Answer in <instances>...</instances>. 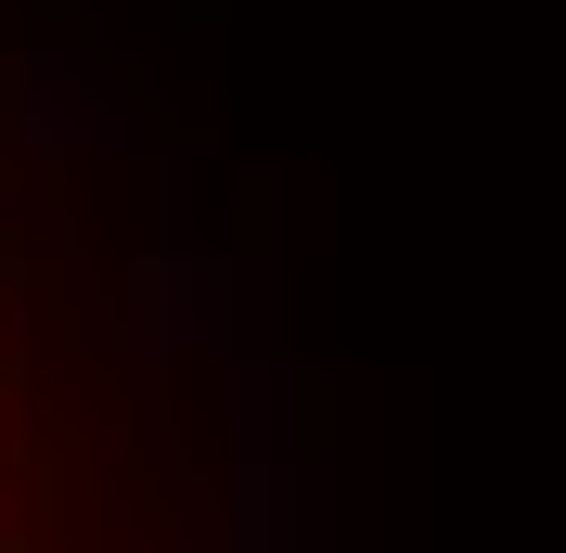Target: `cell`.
Here are the masks:
<instances>
[{
  "instance_id": "6da1fadb",
  "label": "cell",
  "mask_w": 566,
  "mask_h": 553,
  "mask_svg": "<svg viewBox=\"0 0 566 553\" xmlns=\"http://www.w3.org/2000/svg\"><path fill=\"white\" fill-rule=\"evenodd\" d=\"M0 553H232V361L168 194L0 65Z\"/></svg>"
}]
</instances>
